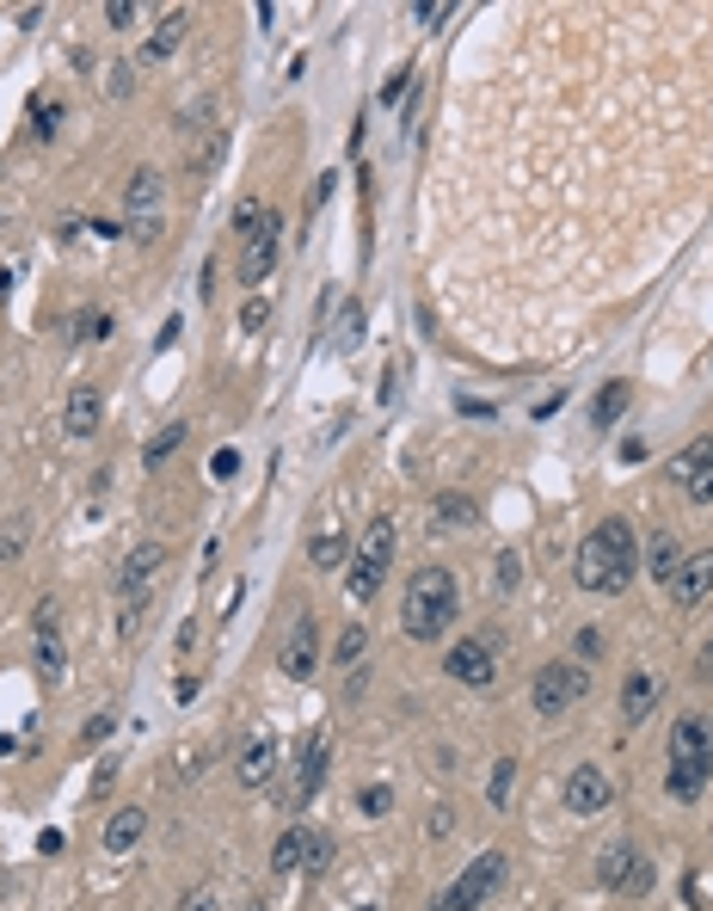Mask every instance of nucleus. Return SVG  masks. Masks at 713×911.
<instances>
[{
  "label": "nucleus",
  "instance_id": "nucleus-1",
  "mask_svg": "<svg viewBox=\"0 0 713 911\" xmlns=\"http://www.w3.org/2000/svg\"><path fill=\"white\" fill-rule=\"evenodd\" d=\"M573 573H578V585L597 592V597L627 592L634 573H640V549H634L627 518H603L597 530H585V542H578V554H573Z\"/></svg>",
  "mask_w": 713,
  "mask_h": 911
},
{
  "label": "nucleus",
  "instance_id": "nucleus-2",
  "mask_svg": "<svg viewBox=\"0 0 713 911\" xmlns=\"http://www.w3.org/2000/svg\"><path fill=\"white\" fill-rule=\"evenodd\" d=\"M455 604H462V585H455L450 566H419L406 580V604H400L406 641H443L455 622Z\"/></svg>",
  "mask_w": 713,
  "mask_h": 911
},
{
  "label": "nucleus",
  "instance_id": "nucleus-3",
  "mask_svg": "<svg viewBox=\"0 0 713 911\" xmlns=\"http://www.w3.org/2000/svg\"><path fill=\"white\" fill-rule=\"evenodd\" d=\"M388 566H394V518H370L363 524V536H356L351 573H344L351 604H370V597L382 592V580H388Z\"/></svg>",
  "mask_w": 713,
  "mask_h": 911
},
{
  "label": "nucleus",
  "instance_id": "nucleus-4",
  "mask_svg": "<svg viewBox=\"0 0 713 911\" xmlns=\"http://www.w3.org/2000/svg\"><path fill=\"white\" fill-rule=\"evenodd\" d=\"M498 887H505V850H480V856L431 899V911H480Z\"/></svg>",
  "mask_w": 713,
  "mask_h": 911
},
{
  "label": "nucleus",
  "instance_id": "nucleus-5",
  "mask_svg": "<svg viewBox=\"0 0 713 911\" xmlns=\"http://www.w3.org/2000/svg\"><path fill=\"white\" fill-rule=\"evenodd\" d=\"M590 690V672L573 660H554L535 672V684H529V702H535V715H566L573 702H585Z\"/></svg>",
  "mask_w": 713,
  "mask_h": 911
},
{
  "label": "nucleus",
  "instance_id": "nucleus-6",
  "mask_svg": "<svg viewBox=\"0 0 713 911\" xmlns=\"http://www.w3.org/2000/svg\"><path fill=\"white\" fill-rule=\"evenodd\" d=\"M597 880H603L609 893H627V899H646L652 893V863L640 844H609L603 856H597Z\"/></svg>",
  "mask_w": 713,
  "mask_h": 911
},
{
  "label": "nucleus",
  "instance_id": "nucleus-7",
  "mask_svg": "<svg viewBox=\"0 0 713 911\" xmlns=\"http://www.w3.org/2000/svg\"><path fill=\"white\" fill-rule=\"evenodd\" d=\"M443 672L455 677V684H467V690H486L498 677V634H462V641L443 653Z\"/></svg>",
  "mask_w": 713,
  "mask_h": 911
},
{
  "label": "nucleus",
  "instance_id": "nucleus-8",
  "mask_svg": "<svg viewBox=\"0 0 713 911\" xmlns=\"http://www.w3.org/2000/svg\"><path fill=\"white\" fill-rule=\"evenodd\" d=\"M160 210H167L160 173H155V167H136V173H129V198H124V228L136 240H155L160 235Z\"/></svg>",
  "mask_w": 713,
  "mask_h": 911
},
{
  "label": "nucleus",
  "instance_id": "nucleus-9",
  "mask_svg": "<svg viewBox=\"0 0 713 911\" xmlns=\"http://www.w3.org/2000/svg\"><path fill=\"white\" fill-rule=\"evenodd\" d=\"M278 672L290 677V684H308V677L320 672V622H314V616H295V629L283 634Z\"/></svg>",
  "mask_w": 713,
  "mask_h": 911
},
{
  "label": "nucleus",
  "instance_id": "nucleus-10",
  "mask_svg": "<svg viewBox=\"0 0 713 911\" xmlns=\"http://www.w3.org/2000/svg\"><path fill=\"white\" fill-rule=\"evenodd\" d=\"M559 801H566V813L597 819V813H609V801H615V783L603 776V764H578V771L566 776V788H559Z\"/></svg>",
  "mask_w": 713,
  "mask_h": 911
},
{
  "label": "nucleus",
  "instance_id": "nucleus-11",
  "mask_svg": "<svg viewBox=\"0 0 713 911\" xmlns=\"http://www.w3.org/2000/svg\"><path fill=\"white\" fill-rule=\"evenodd\" d=\"M670 764H701V771H713V721L708 715H677V727H670Z\"/></svg>",
  "mask_w": 713,
  "mask_h": 911
},
{
  "label": "nucleus",
  "instance_id": "nucleus-12",
  "mask_svg": "<svg viewBox=\"0 0 713 911\" xmlns=\"http://www.w3.org/2000/svg\"><path fill=\"white\" fill-rule=\"evenodd\" d=\"M670 481H677V487L689 493L695 505H708V499H713V438L689 443V450L670 462Z\"/></svg>",
  "mask_w": 713,
  "mask_h": 911
},
{
  "label": "nucleus",
  "instance_id": "nucleus-13",
  "mask_svg": "<svg viewBox=\"0 0 713 911\" xmlns=\"http://www.w3.org/2000/svg\"><path fill=\"white\" fill-rule=\"evenodd\" d=\"M278 240H283V222H278V210H264L259 235L247 240V259H240V283H252V290H259V283L278 271Z\"/></svg>",
  "mask_w": 713,
  "mask_h": 911
},
{
  "label": "nucleus",
  "instance_id": "nucleus-14",
  "mask_svg": "<svg viewBox=\"0 0 713 911\" xmlns=\"http://www.w3.org/2000/svg\"><path fill=\"white\" fill-rule=\"evenodd\" d=\"M160 566H167V549H160V542L129 549L124 554V573H117V597H124V604H142V592L160 580Z\"/></svg>",
  "mask_w": 713,
  "mask_h": 911
},
{
  "label": "nucleus",
  "instance_id": "nucleus-15",
  "mask_svg": "<svg viewBox=\"0 0 713 911\" xmlns=\"http://www.w3.org/2000/svg\"><path fill=\"white\" fill-rule=\"evenodd\" d=\"M234 776H240L247 788H264L271 776H278V733H271V727L247 733V745H240V764H234Z\"/></svg>",
  "mask_w": 713,
  "mask_h": 911
},
{
  "label": "nucleus",
  "instance_id": "nucleus-16",
  "mask_svg": "<svg viewBox=\"0 0 713 911\" xmlns=\"http://www.w3.org/2000/svg\"><path fill=\"white\" fill-rule=\"evenodd\" d=\"M326 757H332V739H326V733L302 739V764H295V788H290V807H308L314 795H320V783H326Z\"/></svg>",
  "mask_w": 713,
  "mask_h": 911
},
{
  "label": "nucleus",
  "instance_id": "nucleus-17",
  "mask_svg": "<svg viewBox=\"0 0 713 911\" xmlns=\"http://www.w3.org/2000/svg\"><path fill=\"white\" fill-rule=\"evenodd\" d=\"M713 592V549H701V554H682V566H677V580H670V597H677L682 610L689 604H701V597Z\"/></svg>",
  "mask_w": 713,
  "mask_h": 911
},
{
  "label": "nucleus",
  "instance_id": "nucleus-18",
  "mask_svg": "<svg viewBox=\"0 0 713 911\" xmlns=\"http://www.w3.org/2000/svg\"><path fill=\"white\" fill-rule=\"evenodd\" d=\"M99 419H105V401H99L93 382H80V389H68V407H63V431L68 438H93Z\"/></svg>",
  "mask_w": 713,
  "mask_h": 911
},
{
  "label": "nucleus",
  "instance_id": "nucleus-19",
  "mask_svg": "<svg viewBox=\"0 0 713 911\" xmlns=\"http://www.w3.org/2000/svg\"><path fill=\"white\" fill-rule=\"evenodd\" d=\"M652 702H658V677L652 672H627V684H621V721L640 727L652 715Z\"/></svg>",
  "mask_w": 713,
  "mask_h": 911
},
{
  "label": "nucleus",
  "instance_id": "nucleus-20",
  "mask_svg": "<svg viewBox=\"0 0 713 911\" xmlns=\"http://www.w3.org/2000/svg\"><path fill=\"white\" fill-rule=\"evenodd\" d=\"M142 832H148V807H117V813L105 819V850L117 856V850H136Z\"/></svg>",
  "mask_w": 713,
  "mask_h": 911
},
{
  "label": "nucleus",
  "instance_id": "nucleus-21",
  "mask_svg": "<svg viewBox=\"0 0 713 911\" xmlns=\"http://www.w3.org/2000/svg\"><path fill=\"white\" fill-rule=\"evenodd\" d=\"M32 665H37V677H44V684H63V677H68V646H63V634H56V629H37Z\"/></svg>",
  "mask_w": 713,
  "mask_h": 911
},
{
  "label": "nucleus",
  "instance_id": "nucleus-22",
  "mask_svg": "<svg viewBox=\"0 0 713 911\" xmlns=\"http://www.w3.org/2000/svg\"><path fill=\"white\" fill-rule=\"evenodd\" d=\"M185 25H191V13H185V7H172V13L155 25V37L142 44V63H167L172 49H179V37H185Z\"/></svg>",
  "mask_w": 713,
  "mask_h": 911
},
{
  "label": "nucleus",
  "instance_id": "nucleus-23",
  "mask_svg": "<svg viewBox=\"0 0 713 911\" xmlns=\"http://www.w3.org/2000/svg\"><path fill=\"white\" fill-rule=\"evenodd\" d=\"M431 518L443 524V530H467V524H480V499H474V493H437Z\"/></svg>",
  "mask_w": 713,
  "mask_h": 911
},
{
  "label": "nucleus",
  "instance_id": "nucleus-24",
  "mask_svg": "<svg viewBox=\"0 0 713 911\" xmlns=\"http://www.w3.org/2000/svg\"><path fill=\"white\" fill-rule=\"evenodd\" d=\"M640 566H646V573H652V580H677V566H682V549H677V536H665V530H658V536H652V549H646V561H640Z\"/></svg>",
  "mask_w": 713,
  "mask_h": 911
},
{
  "label": "nucleus",
  "instance_id": "nucleus-25",
  "mask_svg": "<svg viewBox=\"0 0 713 911\" xmlns=\"http://www.w3.org/2000/svg\"><path fill=\"white\" fill-rule=\"evenodd\" d=\"M708 783H713V771H701V764H670V776H665L670 801H701Z\"/></svg>",
  "mask_w": 713,
  "mask_h": 911
},
{
  "label": "nucleus",
  "instance_id": "nucleus-26",
  "mask_svg": "<svg viewBox=\"0 0 713 911\" xmlns=\"http://www.w3.org/2000/svg\"><path fill=\"white\" fill-rule=\"evenodd\" d=\"M179 443H185V419H172V425H160L155 438L142 443V469H160V462H167L172 450H179Z\"/></svg>",
  "mask_w": 713,
  "mask_h": 911
},
{
  "label": "nucleus",
  "instance_id": "nucleus-27",
  "mask_svg": "<svg viewBox=\"0 0 713 911\" xmlns=\"http://www.w3.org/2000/svg\"><path fill=\"white\" fill-rule=\"evenodd\" d=\"M627 401H634V389H627V382H609V389H597V401H590V419L615 425L621 413H627Z\"/></svg>",
  "mask_w": 713,
  "mask_h": 911
},
{
  "label": "nucleus",
  "instance_id": "nucleus-28",
  "mask_svg": "<svg viewBox=\"0 0 713 911\" xmlns=\"http://www.w3.org/2000/svg\"><path fill=\"white\" fill-rule=\"evenodd\" d=\"M332 832H326V825H314L308 837H302V868H308V875H326V868H332Z\"/></svg>",
  "mask_w": 713,
  "mask_h": 911
},
{
  "label": "nucleus",
  "instance_id": "nucleus-29",
  "mask_svg": "<svg viewBox=\"0 0 713 911\" xmlns=\"http://www.w3.org/2000/svg\"><path fill=\"white\" fill-rule=\"evenodd\" d=\"M332 346L356 351L363 346V302H339V327H332Z\"/></svg>",
  "mask_w": 713,
  "mask_h": 911
},
{
  "label": "nucleus",
  "instance_id": "nucleus-30",
  "mask_svg": "<svg viewBox=\"0 0 713 911\" xmlns=\"http://www.w3.org/2000/svg\"><path fill=\"white\" fill-rule=\"evenodd\" d=\"M308 561H314V566H344V530H339V524H326V530L314 536Z\"/></svg>",
  "mask_w": 713,
  "mask_h": 911
},
{
  "label": "nucleus",
  "instance_id": "nucleus-31",
  "mask_svg": "<svg viewBox=\"0 0 713 911\" xmlns=\"http://www.w3.org/2000/svg\"><path fill=\"white\" fill-rule=\"evenodd\" d=\"M511 788H517V764H511V757H498V764H493V783H486V801H493L498 813H505Z\"/></svg>",
  "mask_w": 713,
  "mask_h": 911
},
{
  "label": "nucleus",
  "instance_id": "nucleus-32",
  "mask_svg": "<svg viewBox=\"0 0 713 911\" xmlns=\"http://www.w3.org/2000/svg\"><path fill=\"white\" fill-rule=\"evenodd\" d=\"M302 837L308 832H283L278 837V850H271V868H278V875H295V868H302Z\"/></svg>",
  "mask_w": 713,
  "mask_h": 911
},
{
  "label": "nucleus",
  "instance_id": "nucleus-33",
  "mask_svg": "<svg viewBox=\"0 0 713 911\" xmlns=\"http://www.w3.org/2000/svg\"><path fill=\"white\" fill-rule=\"evenodd\" d=\"M517 580H523V561L511 549H498L493 554V592H517Z\"/></svg>",
  "mask_w": 713,
  "mask_h": 911
},
{
  "label": "nucleus",
  "instance_id": "nucleus-34",
  "mask_svg": "<svg viewBox=\"0 0 713 911\" xmlns=\"http://www.w3.org/2000/svg\"><path fill=\"white\" fill-rule=\"evenodd\" d=\"M363 653H370V629H363V622H351V629L339 634V665H351V672H356V660H363Z\"/></svg>",
  "mask_w": 713,
  "mask_h": 911
},
{
  "label": "nucleus",
  "instance_id": "nucleus-35",
  "mask_svg": "<svg viewBox=\"0 0 713 911\" xmlns=\"http://www.w3.org/2000/svg\"><path fill=\"white\" fill-rule=\"evenodd\" d=\"M356 807H363V819H382V813H388V807H394V788H388V783H370V788H363V801H356Z\"/></svg>",
  "mask_w": 713,
  "mask_h": 911
},
{
  "label": "nucleus",
  "instance_id": "nucleus-36",
  "mask_svg": "<svg viewBox=\"0 0 713 911\" xmlns=\"http://www.w3.org/2000/svg\"><path fill=\"white\" fill-rule=\"evenodd\" d=\"M25 536H32V518H13L7 530H0V561H13L19 549H25Z\"/></svg>",
  "mask_w": 713,
  "mask_h": 911
},
{
  "label": "nucleus",
  "instance_id": "nucleus-37",
  "mask_svg": "<svg viewBox=\"0 0 713 911\" xmlns=\"http://www.w3.org/2000/svg\"><path fill=\"white\" fill-rule=\"evenodd\" d=\"M259 222H264V204H252V198H247V204L234 210V235L252 240V235H259Z\"/></svg>",
  "mask_w": 713,
  "mask_h": 911
},
{
  "label": "nucleus",
  "instance_id": "nucleus-38",
  "mask_svg": "<svg viewBox=\"0 0 713 911\" xmlns=\"http://www.w3.org/2000/svg\"><path fill=\"white\" fill-rule=\"evenodd\" d=\"M75 339H111V315H99V308H87L75 327Z\"/></svg>",
  "mask_w": 713,
  "mask_h": 911
},
{
  "label": "nucleus",
  "instance_id": "nucleus-39",
  "mask_svg": "<svg viewBox=\"0 0 713 911\" xmlns=\"http://www.w3.org/2000/svg\"><path fill=\"white\" fill-rule=\"evenodd\" d=\"M111 727H117V715H111V708H99L93 721L80 727V739H87V745H99V739H105V733H111Z\"/></svg>",
  "mask_w": 713,
  "mask_h": 911
},
{
  "label": "nucleus",
  "instance_id": "nucleus-40",
  "mask_svg": "<svg viewBox=\"0 0 713 911\" xmlns=\"http://www.w3.org/2000/svg\"><path fill=\"white\" fill-rule=\"evenodd\" d=\"M264 320H271V302H264V296H252L247 308H240V327H247V333H259Z\"/></svg>",
  "mask_w": 713,
  "mask_h": 911
},
{
  "label": "nucleus",
  "instance_id": "nucleus-41",
  "mask_svg": "<svg viewBox=\"0 0 713 911\" xmlns=\"http://www.w3.org/2000/svg\"><path fill=\"white\" fill-rule=\"evenodd\" d=\"M450 13H455L450 0H425V7H412V19H419V25H443Z\"/></svg>",
  "mask_w": 713,
  "mask_h": 911
},
{
  "label": "nucleus",
  "instance_id": "nucleus-42",
  "mask_svg": "<svg viewBox=\"0 0 713 911\" xmlns=\"http://www.w3.org/2000/svg\"><path fill=\"white\" fill-rule=\"evenodd\" d=\"M105 19H111V32H129V25H136V7H129V0H111Z\"/></svg>",
  "mask_w": 713,
  "mask_h": 911
},
{
  "label": "nucleus",
  "instance_id": "nucleus-43",
  "mask_svg": "<svg viewBox=\"0 0 713 911\" xmlns=\"http://www.w3.org/2000/svg\"><path fill=\"white\" fill-rule=\"evenodd\" d=\"M210 474H216V481H234V474H240V456H234V450H216V462H210Z\"/></svg>",
  "mask_w": 713,
  "mask_h": 911
},
{
  "label": "nucleus",
  "instance_id": "nucleus-44",
  "mask_svg": "<svg viewBox=\"0 0 713 911\" xmlns=\"http://www.w3.org/2000/svg\"><path fill=\"white\" fill-rule=\"evenodd\" d=\"M56 117H63V111L49 105V99H37V136H49V130H56Z\"/></svg>",
  "mask_w": 713,
  "mask_h": 911
},
{
  "label": "nucleus",
  "instance_id": "nucleus-45",
  "mask_svg": "<svg viewBox=\"0 0 713 911\" xmlns=\"http://www.w3.org/2000/svg\"><path fill=\"white\" fill-rule=\"evenodd\" d=\"M406 87H412V68H400V75H394V80H388V87H382V99H388V105H394V99H400V93H406Z\"/></svg>",
  "mask_w": 713,
  "mask_h": 911
},
{
  "label": "nucleus",
  "instance_id": "nucleus-46",
  "mask_svg": "<svg viewBox=\"0 0 713 911\" xmlns=\"http://www.w3.org/2000/svg\"><path fill=\"white\" fill-rule=\"evenodd\" d=\"M578 653H585V660H597V653H603V634L585 629V634H578Z\"/></svg>",
  "mask_w": 713,
  "mask_h": 911
},
{
  "label": "nucleus",
  "instance_id": "nucleus-47",
  "mask_svg": "<svg viewBox=\"0 0 713 911\" xmlns=\"http://www.w3.org/2000/svg\"><path fill=\"white\" fill-rule=\"evenodd\" d=\"M179 911H216V893H203V887H197V893H185V906H179Z\"/></svg>",
  "mask_w": 713,
  "mask_h": 911
},
{
  "label": "nucleus",
  "instance_id": "nucleus-48",
  "mask_svg": "<svg viewBox=\"0 0 713 911\" xmlns=\"http://www.w3.org/2000/svg\"><path fill=\"white\" fill-rule=\"evenodd\" d=\"M216 160H222V136H210V142H203V155H197V167H203V173H210Z\"/></svg>",
  "mask_w": 713,
  "mask_h": 911
},
{
  "label": "nucleus",
  "instance_id": "nucleus-49",
  "mask_svg": "<svg viewBox=\"0 0 713 911\" xmlns=\"http://www.w3.org/2000/svg\"><path fill=\"white\" fill-rule=\"evenodd\" d=\"M111 783H117V764H99V771H93V795H105Z\"/></svg>",
  "mask_w": 713,
  "mask_h": 911
},
{
  "label": "nucleus",
  "instance_id": "nucleus-50",
  "mask_svg": "<svg viewBox=\"0 0 713 911\" xmlns=\"http://www.w3.org/2000/svg\"><path fill=\"white\" fill-rule=\"evenodd\" d=\"M32 622H37V629H56V597H44V604H37Z\"/></svg>",
  "mask_w": 713,
  "mask_h": 911
},
{
  "label": "nucleus",
  "instance_id": "nucleus-51",
  "mask_svg": "<svg viewBox=\"0 0 713 911\" xmlns=\"http://www.w3.org/2000/svg\"><path fill=\"white\" fill-rule=\"evenodd\" d=\"M0 290H7V266H0Z\"/></svg>",
  "mask_w": 713,
  "mask_h": 911
}]
</instances>
